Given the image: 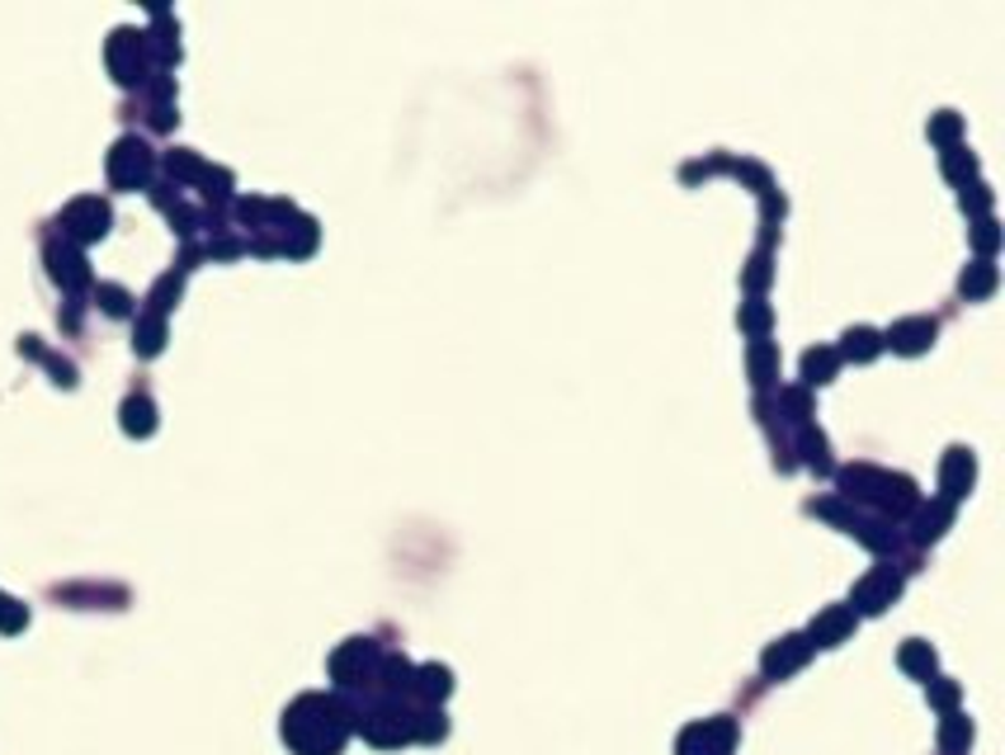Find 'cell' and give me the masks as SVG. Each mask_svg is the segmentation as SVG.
<instances>
[{
	"mask_svg": "<svg viewBox=\"0 0 1005 755\" xmlns=\"http://www.w3.org/2000/svg\"><path fill=\"white\" fill-rule=\"evenodd\" d=\"M142 39H147V57L156 62V72H171V66L184 57L180 20H175V14H156V24L142 29Z\"/></svg>",
	"mask_w": 1005,
	"mask_h": 755,
	"instance_id": "e0dca14e",
	"label": "cell"
},
{
	"mask_svg": "<svg viewBox=\"0 0 1005 755\" xmlns=\"http://www.w3.org/2000/svg\"><path fill=\"white\" fill-rule=\"evenodd\" d=\"M901 585H907V572H901L897 562H878L874 572H864L860 581H854L850 610H854V614H883L887 604L901 595Z\"/></svg>",
	"mask_w": 1005,
	"mask_h": 755,
	"instance_id": "30bf717a",
	"label": "cell"
},
{
	"mask_svg": "<svg viewBox=\"0 0 1005 755\" xmlns=\"http://www.w3.org/2000/svg\"><path fill=\"white\" fill-rule=\"evenodd\" d=\"M775 407H779L784 421H793V425H808L817 416L812 388H802V382H793V388H775Z\"/></svg>",
	"mask_w": 1005,
	"mask_h": 755,
	"instance_id": "f1b7e54d",
	"label": "cell"
},
{
	"mask_svg": "<svg viewBox=\"0 0 1005 755\" xmlns=\"http://www.w3.org/2000/svg\"><path fill=\"white\" fill-rule=\"evenodd\" d=\"M274 237H279V256L307 260V256H316V246H322V227H316L312 213H293L289 223L274 231Z\"/></svg>",
	"mask_w": 1005,
	"mask_h": 755,
	"instance_id": "2e32d148",
	"label": "cell"
},
{
	"mask_svg": "<svg viewBox=\"0 0 1005 755\" xmlns=\"http://www.w3.org/2000/svg\"><path fill=\"white\" fill-rule=\"evenodd\" d=\"M973 482H977V453L968 444H949L944 459H940V496L959 506V500L973 492Z\"/></svg>",
	"mask_w": 1005,
	"mask_h": 755,
	"instance_id": "4fadbf2b",
	"label": "cell"
},
{
	"mask_svg": "<svg viewBox=\"0 0 1005 755\" xmlns=\"http://www.w3.org/2000/svg\"><path fill=\"white\" fill-rule=\"evenodd\" d=\"M355 732L364 736L368 746H401V742H411V709L401 699H374V703H355Z\"/></svg>",
	"mask_w": 1005,
	"mask_h": 755,
	"instance_id": "5b68a950",
	"label": "cell"
},
{
	"mask_svg": "<svg viewBox=\"0 0 1005 755\" xmlns=\"http://www.w3.org/2000/svg\"><path fill=\"white\" fill-rule=\"evenodd\" d=\"M746 374H750V382H756V392H775V382H779V345L775 341H750Z\"/></svg>",
	"mask_w": 1005,
	"mask_h": 755,
	"instance_id": "cb8c5ba5",
	"label": "cell"
},
{
	"mask_svg": "<svg viewBox=\"0 0 1005 755\" xmlns=\"http://www.w3.org/2000/svg\"><path fill=\"white\" fill-rule=\"evenodd\" d=\"M444 736H449V718H444V709H430V703L411 709V742L434 746V742H444Z\"/></svg>",
	"mask_w": 1005,
	"mask_h": 755,
	"instance_id": "d590c367",
	"label": "cell"
},
{
	"mask_svg": "<svg viewBox=\"0 0 1005 755\" xmlns=\"http://www.w3.org/2000/svg\"><path fill=\"white\" fill-rule=\"evenodd\" d=\"M854 624H860V614H854L850 604H826V610H817V618L808 624V643L812 647H841L854 633Z\"/></svg>",
	"mask_w": 1005,
	"mask_h": 755,
	"instance_id": "9a60e30c",
	"label": "cell"
},
{
	"mask_svg": "<svg viewBox=\"0 0 1005 755\" xmlns=\"http://www.w3.org/2000/svg\"><path fill=\"white\" fill-rule=\"evenodd\" d=\"M105 175H109V184L114 190H147V184H152V175H156V151H152V142L142 138V132H123L119 142L109 147V157H105Z\"/></svg>",
	"mask_w": 1005,
	"mask_h": 755,
	"instance_id": "3957f363",
	"label": "cell"
},
{
	"mask_svg": "<svg viewBox=\"0 0 1005 755\" xmlns=\"http://www.w3.org/2000/svg\"><path fill=\"white\" fill-rule=\"evenodd\" d=\"M793 453H798L793 463L812 467L817 477H831V473H835V463H831V440H826V430L817 425V421L798 425V434H793Z\"/></svg>",
	"mask_w": 1005,
	"mask_h": 755,
	"instance_id": "ac0fdd59",
	"label": "cell"
},
{
	"mask_svg": "<svg viewBox=\"0 0 1005 755\" xmlns=\"http://www.w3.org/2000/svg\"><path fill=\"white\" fill-rule=\"evenodd\" d=\"M43 265H47V279H53L66 298H80L86 289H95V274H90L86 250L72 246V241H62L57 231L43 241Z\"/></svg>",
	"mask_w": 1005,
	"mask_h": 755,
	"instance_id": "ba28073f",
	"label": "cell"
},
{
	"mask_svg": "<svg viewBox=\"0 0 1005 755\" xmlns=\"http://www.w3.org/2000/svg\"><path fill=\"white\" fill-rule=\"evenodd\" d=\"M953 515H959V506H953V500H944V496L920 500V506L911 510V543H916V548L940 543L944 533L953 529Z\"/></svg>",
	"mask_w": 1005,
	"mask_h": 755,
	"instance_id": "5bb4252c",
	"label": "cell"
},
{
	"mask_svg": "<svg viewBox=\"0 0 1005 755\" xmlns=\"http://www.w3.org/2000/svg\"><path fill=\"white\" fill-rule=\"evenodd\" d=\"M156 165L165 171V180H171L175 190H184V184H198V175H204V165H208V161L198 157L194 147H171V151H165V157H161Z\"/></svg>",
	"mask_w": 1005,
	"mask_h": 755,
	"instance_id": "484cf974",
	"label": "cell"
},
{
	"mask_svg": "<svg viewBox=\"0 0 1005 755\" xmlns=\"http://www.w3.org/2000/svg\"><path fill=\"white\" fill-rule=\"evenodd\" d=\"M165 335H171V322L142 308L138 316H132V355H138V359H156L161 349H165Z\"/></svg>",
	"mask_w": 1005,
	"mask_h": 755,
	"instance_id": "603a6c76",
	"label": "cell"
},
{
	"mask_svg": "<svg viewBox=\"0 0 1005 755\" xmlns=\"http://www.w3.org/2000/svg\"><path fill=\"white\" fill-rule=\"evenodd\" d=\"M57 237L62 241H72V246H95V241H105L109 237V227H114V208H109V198L105 194H80L72 198L62 213H57Z\"/></svg>",
	"mask_w": 1005,
	"mask_h": 755,
	"instance_id": "277c9868",
	"label": "cell"
},
{
	"mask_svg": "<svg viewBox=\"0 0 1005 755\" xmlns=\"http://www.w3.org/2000/svg\"><path fill=\"white\" fill-rule=\"evenodd\" d=\"M808 515H822V519H831L835 529H845V533H854V525H860L864 519V510H854L850 500H841V496H812L808 506H802Z\"/></svg>",
	"mask_w": 1005,
	"mask_h": 755,
	"instance_id": "e575fe53",
	"label": "cell"
},
{
	"mask_svg": "<svg viewBox=\"0 0 1005 755\" xmlns=\"http://www.w3.org/2000/svg\"><path fill=\"white\" fill-rule=\"evenodd\" d=\"M934 335H940V322L926 316V312H911V316H897V322L883 331V349L916 359V355H926V349L934 345Z\"/></svg>",
	"mask_w": 1005,
	"mask_h": 755,
	"instance_id": "8fae6325",
	"label": "cell"
},
{
	"mask_svg": "<svg viewBox=\"0 0 1005 755\" xmlns=\"http://www.w3.org/2000/svg\"><path fill=\"white\" fill-rule=\"evenodd\" d=\"M119 425H123V434L128 440H147V434H156V401H152V392H128L123 397V407H119Z\"/></svg>",
	"mask_w": 1005,
	"mask_h": 755,
	"instance_id": "44dd1931",
	"label": "cell"
},
{
	"mask_svg": "<svg viewBox=\"0 0 1005 755\" xmlns=\"http://www.w3.org/2000/svg\"><path fill=\"white\" fill-rule=\"evenodd\" d=\"M963 132H968V123H963V114L959 109H934L930 114V123H926V138L940 147V151H949V147H959L963 142Z\"/></svg>",
	"mask_w": 1005,
	"mask_h": 755,
	"instance_id": "d6a6232c",
	"label": "cell"
},
{
	"mask_svg": "<svg viewBox=\"0 0 1005 755\" xmlns=\"http://www.w3.org/2000/svg\"><path fill=\"white\" fill-rule=\"evenodd\" d=\"M175 123H180L175 105H147V128L152 132H175Z\"/></svg>",
	"mask_w": 1005,
	"mask_h": 755,
	"instance_id": "c3c4849f",
	"label": "cell"
},
{
	"mask_svg": "<svg viewBox=\"0 0 1005 755\" xmlns=\"http://www.w3.org/2000/svg\"><path fill=\"white\" fill-rule=\"evenodd\" d=\"M105 62H109V76L119 80L123 90H138L147 86V76H152V57H147V39L142 29L132 24H119L105 39Z\"/></svg>",
	"mask_w": 1005,
	"mask_h": 755,
	"instance_id": "8992f818",
	"label": "cell"
},
{
	"mask_svg": "<svg viewBox=\"0 0 1005 755\" xmlns=\"http://www.w3.org/2000/svg\"><path fill=\"white\" fill-rule=\"evenodd\" d=\"M727 165V151H709V157H694V161H684L680 165V180L684 184H699V180H713L717 171Z\"/></svg>",
	"mask_w": 1005,
	"mask_h": 755,
	"instance_id": "ee69618b",
	"label": "cell"
},
{
	"mask_svg": "<svg viewBox=\"0 0 1005 755\" xmlns=\"http://www.w3.org/2000/svg\"><path fill=\"white\" fill-rule=\"evenodd\" d=\"M897 666L907 670V676H916V680H930L934 666H940V657H934V647L926 643V637H907L901 651H897Z\"/></svg>",
	"mask_w": 1005,
	"mask_h": 755,
	"instance_id": "f546056e",
	"label": "cell"
},
{
	"mask_svg": "<svg viewBox=\"0 0 1005 755\" xmlns=\"http://www.w3.org/2000/svg\"><path fill=\"white\" fill-rule=\"evenodd\" d=\"M43 368H47V374H53V382H57V388H76V382H80L76 364L66 359V355H53V349H47V355H43Z\"/></svg>",
	"mask_w": 1005,
	"mask_h": 755,
	"instance_id": "bcb514c9",
	"label": "cell"
},
{
	"mask_svg": "<svg viewBox=\"0 0 1005 755\" xmlns=\"http://www.w3.org/2000/svg\"><path fill=\"white\" fill-rule=\"evenodd\" d=\"M95 308L105 312V316H114V322H132V316H138V298H132L123 283H114V279H105V283H95Z\"/></svg>",
	"mask_w": 1005,
	"mask_h": 755,
	"instance_id": "4316f807",
	"label": "cell"
},
{
	"mask_svg": "<svg viewBox=\"0 0 1005 755\" xmlns=\"http://www.w3.org/2000/svg\"><path fill=\"white\" fill-rule=\"evenodd\" d=\"M926 699H930L940 713H953V709H959V699H963V684L949 680V676H930V680H926Z\"/></svg>",
	"mask_w": 1005,
	"mask_h": 755,
	"instance_id": "b9f144b4",
	"label": "cell"
},
{
	"mask_svg": "<svg viewBox=\"0 0 1005 755\" xmlns=\"http://www.w3.org/2000/svg\"><path fill=\"white\" fill-rule=\"evenodd\" d=\"M378 661H382V647L374 637H345L341 647L331 651V680L341 690H374V676H378Z\"/></svg>",
	"mask_w": 1005,
	"mask_h": 755,
	"instance_id": "52a82bcc",
	"label": "cell"
},
{
	"mask_svg": "<svg viewBox=\"0 0 1005 755\" xmlns=\"http://www.w3.org/2000/svg\"><path fill=\"white\" fill-rule=\"evenodd\" d=\"M802 388H826V382H835V374H841V355H835V345H808L802 349Z\"/></svg>",
	"mask_w": 1005,
	"mask_h": 755,
	"instance_id": "7402d4cb",
	"label": "cell"
},
{
	"mask_svg": "<svg viewBox=\"0 0 1005 755\" xmlns=\"http://www.w3.org/2000/svg\"><path fill=\"white\" fill-rule=\"evenodd\" d=\"M449 694H454V670L440 666V661L415 666V676H411V699L430 703V709H444Z\"/></svg>",
	"mask_w": 1005,
	"mask_h": 755,
	"instance_id": "ffe728a7",
	"label": "cell"
},
{
	"mask_svg": "<svg viewBox=\"0 0 1005 755\" xmlns=\"http://www.w3.org/2000/svg\"><path fill=\"white\" fill-rule=\"evenodd\" d=\"M940 171H944L949 184H968V180L982 175V157H977V151L968 147V142H959V147L940 151Z\"/></svg>",
	"mask_w": 1005,
	"mask_h": 755,
	"instance_id": "83f0119b",
	"label": "cell"
},
{
	"mask_svg": "<svg viewBox=\"0 0 1005 755\" xmlns=\"http://www.w3.org/2000/svg\"><path fill=\"white\" fill-rule=\"evenodd\" d=\"M736 326H742L750 341H769V331H775V308H769L765 298H746L742 308H736Z\"/></svg>",
	"mask_w": 1005,
	"mask_h": 755,
	"instance_id": "4dcf8cb0",
	"label": "cell"
},
{
	"mask_svg": "<svg viewBox=\"0 0 1005 755\" xmlns=\"http://www.w3.org/2000/svg\"><path fill=\"white\" fill-rule=\"evenodd\" d=\"M723 171H732L736 180H746L756 194H769V190H775V175H769V165H765V161H750V157H727Z\"/></svg>",
	"mask_w": 1005,
	"mask_h": 755,
	"instance_id": "ab89813d",
	"label": "cell"
},
{
	"mask_svg": "<svg viewBox=\"0 0 1005 755\" xmlns=\"http://www.w3.org/2000/svg\"><path fill=\"white\" fill-rule=\"evenodd\" d=\"M29 628V604L0 591V633H24Z\"/></svg>",
	"mask_w": 1005,
	"mask_h": 755,
	"instance_id": "f6af8a7d",
	"label": "cell"
},
{
	"mask_svg": "<svg viewBox=\"0 0 1005 755\" xmlns=\"http://www.w3.org/2000/svg\"><path fill=\"white\" fill-rule=\"evenodd\" d=\"M812 643H808V633H784V637H775V643H769L765 651H760V670L769 680H789V676H798L802 666L812 661Z\"/></svg>",
	"mask_w": 1005,
	"mask_h": 755,
	"instance_id": "7c38bea8",
	"label": "cell"
},
{
	"mask_svg": "<svg viewBox=\"0 0 1005 755\" xmlns=\"http://www.w3.org/2000/svg\"><path fill=\"white\" fill-rule=\"evenodd\" d=\"M996 283H1001V270H996V260H968L963 270H959V293L968 302H982V298H992L996 293Z\"/></svg>",
	"mask_w": 1005,
	"mask_h": 755,
	"instance_id": "d4e9b609",
	"label": "cell"
},
{
	"mask_svg": "<svg viewBox=\"0 0 1005 755\" xmlns=\"http://www.w3.org/2000/svg\"><path fill=\"white\" fill-rule=\"evenodd\" d=\"M349 732H355V703L345 694L307 690L283 709L279 736L293 755H341Z\"/></svg>",
	"mask_w": 1005,
	"mask_h": 755,
	"instance_id": "6da1fadb",
	"label": "cell"
},
{
	"mask_svg": "<svg viewBox=\"0 0 1005 755\" xmlns=\"http://www.w3.org/2000/svg\"><path fill=\"white\" fill-rule=\"evenodd\" d=\"M784 213H789V198H784V190L760 194V227H779Z\"/></svg>",
	"mask_w": 1005,
	"mask_h": 755,
	"instance_id": "7dc6e473",
	"label": "cell"
},
{
	"mask_svg": "<svg viewBox=\"0 0 1005 755\" xmlns=\"http://www.w3.org/2000/svg\"><path fill=\"white\" fill-rule=\"evenodd\" d=\"M20 355H24V359H39V364H43V355H47V345L39 341V335H20Z\"/></svg>",
	"mask_w": 1005,
	"mask_h": 755,
	"instance_id": "681fc988",
	"label": "cell"
},
{
	"mask_svg": "<svg viewBox=\"0 0 1005 755\" xmlns=\"http://www.w3.org/2000/svg\"><path fill=\"white\" fill-rule=\"evenodd\" d=\"M841 364H874L883 355V331L868 326V322H854L841 331V345H835Z\"/></svg>",
	"mask_w": 1005,
	"mask_h": 755,
	"instance_id": "d6986e66",
	"label": "cell"
},
{
	"mask_svg": "<svg viewBox=\"0 0 1005 755\" xmlns=\"http://www.w3.org/2000/svg\"><path fill=\"white\" fill-rule=\"evenodd\" d=\"M769 279H775V250L756 246V250H750V260L742 265V289H746L750 298H765Z\"/></svg>",
	"mask_w": 1005,
	"mask_h": 755,
	"instance_id": "836d02e7",
	"label": "cell"
},
{
	"mask_svg": "<svg viewBox=\"0 0 1005 755\" xmlns=\"http://www.w3.org/2000/svg\"><path fill=\"white\" fill-rule=\"evenodd\" d=\"M835 486H841V500H850L854 510L860 506H868L874 515H883V519H907L916 506H920V486H916V477H907V473H887V467H878V463H845V467H835Z\"/></svg>",
	"mask_w": 1005,
	"mask_h": 755,
	"instance_id": "7a4b0ae2",
	"label": "cell"
},
{
	"mask_svg": "<svg viewBox=\"0 0 1005 755\" xmlns=\"http://www.w3.org/2000/svg\"><path fill=\"white\" fill-rule=\"evenodd\" d=\"M968 237H973V250H977V260H992L996 250H1001V241H1005V231H1001V223L992 213L986 217H973V227H968Z\"/></svg>",
	"mask_w": 1005,
	"mask_h": 755,
	"instance_id": "60d3db41",
	"label": "cell"
},
{
	"mask_svg": "<svg viewBox=\"0 0 1005 755\" xmlns=\"http://www.w3.org/2000/svg\"><path fill=\"white\" fill-rule=\"evenodd\" d=\"M246 256V237H237V231H213V237L204 241V260H237Z\"/></svg>",
	"mask_w": 1005,
	"mask_h": 755,
	"instance_id": "7bdbcfd3",
	"label": "cell"
},
{
	"mask_svg": "<svg viewBox=\"0 0 1005 755\" xmlns=\"http://www.w3.org/2000/svg\"><path fill=\"white\" fill-rule=\"evenodd\" d=\"M736 742H742V727L727 713L699 718L676 736V755H736Z\"/></svg>",
	"mask_w": 1005,
	"mask_h": 755,
	"instance_id": "9c48e42d",
	"label": "cell"
},
{
	"mask_svg": "<svg viewBox=\"0 0 1005 755\" xmlns=\"http://www.w3.org/2000/svg\"><path fill=\"white\" fill-rule=\"evenodd\" d=\"M184 298V274L175 270H165L156 283H152V293H147V312H156V316H171V308Z\"/></svg>",
	"mask_w": 1005,
	"mask_h": 755,
	"instance_id": "74e56055",
	"label": "cell"
},
{
	"mask_svg": "<svg viewBox=\"0 0 1005 755\" xmlns=\"http://www.w3.org/2000/svg\"><path fill=\"white\" fill-rule=\"evenodd\" d=\"M194 190H204V208H217V213H223V204L231 198V190H237V175H231L227 165H204V175H198Z\"/></svg>",
	"mask_w": 1005,
	"mask_h": 755,
	"instance_id": "1f68e13d",
	"label": "cell"
},
{
	"mask_svg": "<svg viewBox=\"0 0 1005 755\" xmlns=\"http://www.w3.org/2000/svg\"><path fill=\"white\" fill-rule=\"evenodd\" d=\"M940 746L953 751V755H968V746H973V718H963L959 709L944 713V723H940Z\"/></svg>",
	"mask_w": 1005,
	"mask_h": 755,
	"instance_id": "f35d334b",
	"label": "cell"
},
{
	"mask_svg": "<svg viewBox=\"0 0 1005 755\" xmlns=\"http://www.w3.org/2000/svg\"><path fill=\"white\" fill-rule=\"evenodd\" d=\"M959 208L968 213V223H973V217H986V213L996 208V190L982 175L968 180V184H959Z\"/></svg>",
	"mask_w": 1005,
	"mask_h": 755,
	"instance_id": "8d00e7d4",
	"label": "cell"
}]
</instances>
